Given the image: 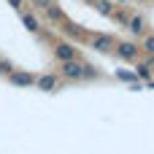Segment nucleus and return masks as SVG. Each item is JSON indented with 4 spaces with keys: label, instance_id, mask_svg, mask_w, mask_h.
I'll return each instance as SVG.
<instances>
[{
    "label": "nucleus",
    "instance_id": "nucleus-1",
    "mask_svg": "<svg viewBox=\"0 0 154 154\" xmlns=\"http://www.w3.org/2000/svg\"><path fill=\"white\" fill-rule=\"evenodd\" d=\"M114 51H116L122 60H127V62H138V57H141V46H138L135 41H116Z\"/></svg>",
    "mask_w": 154,
    "mask_h": 154
},
{
    "label": "nucleus",
    "instance_id": "nucleus-2",
    "mask_svg": "<svg viewBox=\"0 0 154 154\" xmlns=\"http://www.w3.org/2000/svg\"><path fill=\"white\" fill-rule=\"evenodd\" d=\"M60 73L70 81H81L84 79V60H70V62H60Z\"/></svg>",
    "mask_w": 154,
    "mask_h": 154
},
{
    "label": "nucleus",
    "instance_id": "nucleus-3",
    "mask_svg": "<svg viewBox=\"0 0 154 154\" xmlns=\"http://www.w3.org/2000/svg\"><path fill=\"white\" fill-rule=\"evenodd\" d=\"M87 38H89V46L97 49V51H103V54L114 51V46H116V41L111 35H106V32H95V35H87Z\"/></svg>",
    "mask_w": 154,
    "mask_h": 154
},
{
    "label": "nucleus",
    "instance_id": "nucleus-4",
    "mask_svg": "<svg viewBox=\"0 0 154 154\" xmlns=\"http://www.w3.org/2000/svg\"><path fill=\"white\" fill-rule=\"evenodd\" d=\"M54 57H57L60 62H70V60H81V57H79V49H76L73 43H68V41H60V43L54 46Z\"/></svg>",
    "mask_w": 154,
    "mask_h": 154
},
{
    "label": "nucleus",
    "instance_id": "nucleus-5",
    "mask_svg": "<svg viewBox=\"0 0 154 154\" xmlns=\"http://www.w3.org/2000/svg\"><path fill=\"white\" fill-rule=\"evenodd\" d=\"M35 84H38V89H43V92H54V89H60V76H57V73H43V76L35 79Z\"/></svg>",
    "mask_w": 154,
    "mask_h": 154
},
{
    "label": "nucleus",
    "instance_id": "nucleus-6",
    "mask_svg": "<svg viewBox=\"0 0 154 154\" xmlns=\"http://www.w3.org/2000/svg\"><path fill=\"white\" fill-rule=\"evenodd\" d=\"M35 79H38V76H32V73H27V70H14V73H8V81L16 84V87H32Z\"/></svg>",
    "mask_w": 154,
    "mask_h": 154
},
{
    "label": "nucleus",
    "instance_id": "nucleus-7",
    "mask_svg": "<svg viewBox=\"0 0 154 154\" xmlns=\"http://www.w3.org/2000/svg\"><path fill=\"white\" fill-rule=\"evenodd\" d=\"M127 30H130L133 35H143V32H146V19H143L141 14H133L130 22H127Z\"/></svg>",
    "mask_w": 154,
    "mask_h": 154
},
{
    "label": "nucleus",
    "instance_id": "nucleus-8",
    "mask_svg": "<svg viewBox=\"0 0 154 154\" xmlns=\"http://www.w3.org/2000/svg\"><path fill=\"white\" fill-rule=\"evenodd\" d=\"M43 14H46V19H49V22H54V24H62V22H65V11H62L57 3H54V5H49Z\"/></svg>",
    "mask_w": 154,
    "mask_h": 154
},
{
    "label": "nucleus",
    "instance_id": "nucleus-9",
    "mask_svg": "<svg viewBox=\"0 0 154 154\" xmlns=\"http://www.w3.org/2000/svg\"><path fill=\"white\" fill-rule=\"evenodd\" d=\"M22 24H24L30 32H41V22H38V16L30 14V11H22Z\"/></svg>",
    "mask_w": 154,
    "mask_h": 154
},
{
    "label": "nucleus",
    "instance_id": "nucleus-10",
    "mask_svg": "<svg viewBox=\"0 0 154 154\" xmlns=\"http://www.w3.org/2000/svg\"><path fill=\"white\" fill-rule=\"evenodd\" d=\"M62 32L65 35H70V38H87V30L84 27H79V24H73V22H62Z\"/></svg>",
    "mask_w": 154,
    "mask_h": 154
},
{
    "label": "nucleus",
    "instance_id": "nucleus-11",
    "mask_svg": "<svg viewBox=\"0 0 154 154\" xmlns=\"http://www.w3.org/2000/svg\"><path fill=\"white\" fill-rule=\"evenodd\" d=\"M95 8H97L103 16H111V14L116 11V5H114L111 0H95Z\"/></svg>",
    "mask_w": 154,
    "mask_h": 154
},
{
    "label": "nucleus",
    "instance_id": "nucleus-12",
    "mask_svg": "<svg viewBox=\"0 0 154 154\" xmlns=\"http://www.w3.org/2000/svg\"><path fill=\"white\" fill-rule=\"evenodd\" d=\"M97 79H100L97 68H95V65H89V62H84V79H81V81H97Z\"/></svg>",
    "mask_w": 154,
    "mask_h": 154
},
{
    "label": "nucleus",
    "instance_id": "nucleus-13",
    "mask_svg": "<svg viewBox=\"0 0 154 154\" xmlns=\"http://www.w3.org/2000/svg\"><path fill=\"white\" fill-rule=\"evenodd\" d=\"M111 19H114L116 24H122V27H127V22H130V14H127V11H119V8H116V11L111 14Z\"/></svg>",
    "mask_w": 154,
    "mask_h": 154
},
{
    "label": "nucleus",
    "instance_id": "nucleus-14",
    "mask_svg": "<svg viewBox=\"0 0 154 154\" xmlns=\"http://www.w3.org/2000/svg\"><path fill=\"white\" fill-rule=\"evenodd\" d=\"M141 51H146V57H154V32L143 38V43H141Z\"/></svg>",
    "mask_w": 154,
    "mask_h": 154
},
{
    "label": "nucleus",
    "instance_id": "nucleus-15",
    "mask_svg": "<svg viewBox=\"0 0 154 154\" xmlns=\"http://www.w3.org/2000/svg\"><path fill=\"white\" fill-rule=\"evenodd\" d=\"M135 79H143V81L149 84V81H152V70H149L146 65H138V68H135Z\"/></svg>",
    "mask_w": 154,
    "mask_h": 154
},
{
    "label": "nucleus",
    "instance_id": "nucleus-16",
    "mask_svg": "<svg viewBox=\"0 0 154 154\" xmlns=\"http://www.w3.org/2000/svg\"><path fill=\"white\" fill-rule=\"evenodd\" d=\"M8 73H14V65L5 62V60H0V76H8Z\"/></svg>",
    "mask_w": 154,
    "mask_h": 154
},
{
    "label": "nucleus",
    "instance_id": "nucleus-17",
    "mask_svg": "<svg viewBox=\"0 0 154 154\" xmlns=\"http://www.w3.org/2000/svg\"><path fill=\"white\" fill-rule=\"evenodd\" d=\"M32 3H35V5H38L41 11H46V8H49V5H54L57 0H32Z\"/></svg>",
    "mask_w": 154,
    "mask_h": 154
},
{
    "label": "nucleus",
    "instance_id": "nucleus-18",
    "mask_svg": "<svg viewBox=\"0 0 154 154\" xmlns=\"http://www.w3.org/2000/svg\"><path fill=\"white\" fill-rule=\"evenodd\" d=\"M8 5L16 8V11H24V3H22V0H8Z\"/></svg>",
    "mask_w": 154,
    "mask_h": 154
},
{
    "label": "nucleus",
    "instance_id": "nucleus-19",
    "mask_svg": "<svg viewBox=\"0 0 154 154\" xmlns=\"http://www.w3.org/2000/svg\"><path fill=\"white\" fill-rule=\"evenodd\" d=\"M111 3H125V0H111Z\"/></svg>",
    "mask_w": 154,
    "mask_h": 154
}]
</instances>
